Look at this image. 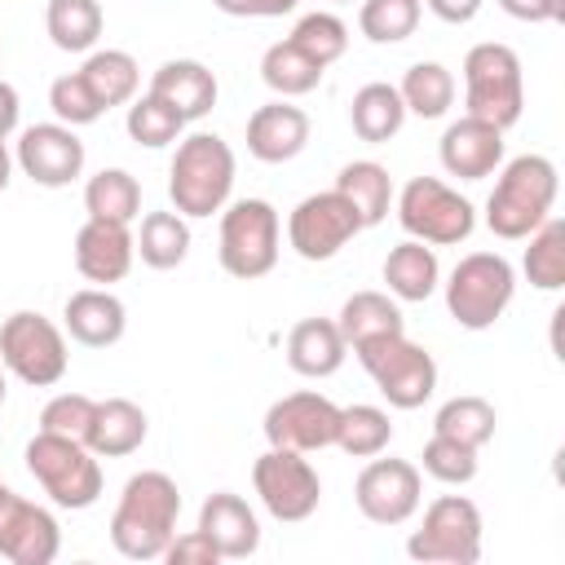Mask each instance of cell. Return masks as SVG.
Listing matches in <instances>:
<instances>
[{
  "instance_id": "7",
  "label": "cell",
  "mask_w": 565,
  "mask_h": 565,
  "mask_svg": "<svg viewBox=\"0 0 565 565\" xmlns=\"http://www.w3.org/2000/svg\"><path fill=\"white\" fill-rule=\"evenodd\" d=\"M353 358L375 380L384 402L397 406V411H415L437 393V362L424 344L406 340V331L384 335V340H366V344L353 349Z\"/></svg>"
},
{
  "instance_id": "23",
  "label": "cell",
  "mask_w": 565,
  "mask_h": 565,
  "mask_svg": "<svg viewBox=\"0 0 565 565\" xmlns=\"http://www.w3.org/2000/svg\"><path fill=\"white\" fill-rule=\"evenodd\" d=\"M349 344L335 327V318H300L287 331V366L305 380H327L344 366Z\"/></svg>"
},
{
  "instance_id": "30",
  "label": "cell",
  "mask_w": 565,
  "mask_h": 565,
  "mask_svg": "<svg viewBox=\"0 0 565 565\" xmlns=\"http://www.w3.org/2000/svg\"><path fill=\"white\" fill-rule=\"evenodd\" d=\"M335 190L358 207V216H362L366 230L380 225V221L388 216V203H393V177H388L384 163H375V159H353V163H344L340 177H335Z\"/></svg>"
},
{
  "instance_id": "13",
  "label": "cell",
  "mask_w": 565,
  "mask_h": 565,
  "mask_svg": "<svg viewBox=\"0 0 565 565\" xmlns=\"http://www.w3.org/2000/svg\"><path fill=\"white\" fill-rule=\"evenodd\" d=\"M366 225H362V216H358V207L331 185V190H322V194H309V199H300L296 207H291V216H287V243H291V252L300 256V260H331L344 243H353L358 234H362Z\"/></svg>"
},
{
  "instance_id": "24",
  "label": "cell",
  "mask_w": 565,
  "mask_h": 565,
  "mask_svg": "<svg viewBox=\"0 0 565 565\" xmlns=\"http://www.w3.org/2000/svg\"><path fill=\"white\" fill-rule=\"evenodd\" d=\"M150 93L168 102L185 124L203 119L216 106V75L194 57H172L150 75Z\"/></svg>"
},
{
  "instance_id": "1",
  "label": "cell",
  "mask_w": 565,
  "mask_h": 565,
  "mask_svg": "<svg viewBox=\"0 0 565 565\" xmlns=\"http://www.w3.org/2000/svg\"><path fill=\"white\" fill-rule=\"evenodd\" d=\"M177 516H181L177 481L159 468L132 472L110 512V543L128 561H159L177 534Z\"/></svg>"
},
{
  "instance_id": "47",
  "label": "cell",
  "mask_w": 565,
  "mask_h": 565,
  "mask_svg": "<svg viewBox=\"0 0 565 565\" xmlns=\"http://www.w3.org/2000/svg\"><path fill=\"white\" fill-rule=\"evenodd\" d=\"M221 13H230V18H282V13H291L300 0H212Z\"/></svg>"
},
{
  "instance_id": "5",
  "label": "cell",
  "mask_w": 565,
  "mask_h": 565,
  "mask_svg": "<svg viewBox=\"0 0 565 565\" xmlns=\"http://www.w3.org/2000/svg\"><path fill=\"white\" fill-rule=\"evenodd\" d=\"M26 472L40 481V490L71 512H84L102 499V463L97 455L75 441V437H57V433H35L22 450Z\"/></svg>"
},
{
  "instance_id": "26",
  "label": "cell",
  "mask_w": 565,
  "mask_h": 565,
  "mask_svg": "<svg viewBox=\"0 0 565 565\" xmlns=\"http://www.w3.org/2000/svg\"><path fill=\"white\" fill-rule=\"evenodd\" d=\"M340 335L349 349L366 344V340H384V335H397L406 331V318L397 309V300L388 291H353L344 305H340V318H335Z\"/></svg>"
},
{
  "instance_id": "2",
  "label": "cell",
  "mask_w": 565,
  "mask_h": 565,
  "mask_svg": "<svg viewBox=\"0 0 565 565\" xmlns=\"http://www.w3.org/2000/svg\"><path fill=\"white\" fill-rule=\"evenodd\" d=\"M556 163L547 154H516L512 163H503L490 199H486V225L494 238H525L534 234L547 216H552V203H556Z\"/></svg>"
},
{
  "instance_id": "15",
  "label": "cell",
  "mask_w": 565,
  "mask_h": 565,
  "mask_svg": "<svg viewBox=\"0 0 565 565\" xmlns=\"http://www.w3.org/2000/svg\"><path fill=\"white\" fill-rule=\"evenodd\" d=\"M340 433V406L322 393H287L265 411V441L282 450H327Z\"/></svg>"
},
{
  "instance_id": "32",
  "label": "cell",
  "mask_w": 565,
  "mask_h": 565,
  "mask_svg": "<svg viewBox=\"0 0 565 565\" xmlns=\"http://www.w3.org/2000/svg\"><path fill=\"white\" fill-rule=\"evenodd\" d=\"M102 4L97 0H49L44 9V26L49 40L62 53H93V44L102 40Z\"/></svg>"
},
{
  "instance_id": "29",
  "label": "cell",
  "mask_w": 565,
  "mask_h": 565,
  "mask_svg": "<svg viewBox=\"0 0 565 565\" xmlns=\"http://www.w3.org/2000/svg\"><path fill=\"white\" fill-rule=\"evenodd\" d=\"M84 84L93 88V97L102 102V110L110 106H124L137 97V84H141V71H137V57L124 53V49H93L79 66Z\"/></svg>"
},
{
  "instance_id": "14",
  "label": "cell",
  "mask_w": 565,
  "mask_h": 565,
  "mask_svg": "<svg viewBox=\"0 0 565 565\" xmlns=\"http://www.w3.org/2000/svg\"><path fill=\"white\" fill-rule=\"evenodd\" d=\"M419 499H424V477L411 459L371 455V463L353 481V503L375 525H406L419 512Z\"/></svg>"
},
{
  "instance_id": "31",
  "label": "cell",
  "mask_w": 565,
  "mask_h": 565,
  "mask_svg": "<svg viewBox=\"0 0 565 565\" xmlns=\"http://www.w3.org/2000/svg\"><path fill=\"white\" fill-rule=\"evenodd\" d=\"M137 256L150 269H177L190 256V225L181 212H146L137 230Z\"/></svg>"
},
{
  "instance_id": "22",
  "label": "cell",
  "mask_w": 565,
  "mask_h": 565,
  "mask_svg": "<svg viewBox=\"0 0 565 565\" xmlns=\"http://www.w3.org/2000/svg\"><path fill=\"white\" fill-rule=\"evenodd\" d=\"M199 530L212 539V547L221 552V561H243L260 547V521L252 512V503L234 490H216L203 499L199 508Z\"/></svg>"
},
{
  "instance_id": "33",
  "label": "cell",
  "mask_w": 565,
  "mask_h": 565,
  "mask_svg": "<svg viewBox=\"0 0 565 565\" xmlns=\"http://www.w3.org/2000/svg\"><path fill=\"white\" fill-rule=\"evenodd\" d=\"M322 75H327V66H318V62H313L305 49H296L291 40L269 44L265 57H260V79H265L278 97H305V93H313V88L322 84Z\"/></svg>"
},
{
  "instance_id": "43",
  "label": "cell",
  "mask_w": 565,
  "mask_h": 565,
  "mask_svg": "<svg viewBox=\"0 0 565 565\" xmlns=\"http://www.w3.org/2000/svg\"><path fill=\"white\" fill-rule=\"evenodd\" d=\"M49 106H53L57 124H71V128L97 124V119L106 115V110H102V102L93 97V88L84 84V75H79V71L57 75V79L49 84Z\"/></svg>"
},
{
  "instance_id": "52",
  "label": "cell",
  "mask_w": 565,
  "mask_h": 565,
  "mask_svg": "<svg viewBox=\"0 0 565 565\" xmlns=\"http://www.w3.org/2000/svg\"><path fill=\"white\" fill-rule=\"evenodd\" d=\"M340 4H344V0H340Z\"/></svg>"
},
{
  "instance_id": "44",
  "label": "cell",
  "mask_w": 565,
  "mask_h": 565,
  "mask_svg": "<svg viewBox=\"0 0 565 565\" xmlns=\"http://www.w3.org/2000/svg\"><path fill=\"white\" fill-rule=\"evenodd\" d=\"M93 397H84V393H57V397H49L44 402V411H40V433H57V437H75V441H84V433H88V424H93Z\"/></svg>"
},
{
  "instance_id": "41",
  "label": "cell",
  "mask_w": 565,
  "mask_h": 565,
  "mask_svg": "<svg viewBox=\"0 0 565 565\" xmlns=\"http://www.w3.org/2000/svg\"><path fill=\"white\" fill-rule=\"evenodd\" d=\"M287 40H291L296 49H305L318 66H331V62H340L344 49H349V26H344L335 13H305V18L291 26Z\"/></svg>"
},
{
  "instance_id": "9",
  "label": "cell",
  "mask_w": 565,
  "mask_h": 565,
  "mask_svg": "<svg viewBox=\"0 0 565 565\" xmlns=\"http://www.w3.org/2000/svg\"><path fill=\"white\" fill-rule=\"evenodd\" d=\"M0 362L9 375H18L31 388H53L66 375V335L53 318L35 309H18L0 327Z\"/></svg>"
},
{
  "instance_id": "45",
  "label": "cell",
  "mask_w": 565,
  "mask_h": 565,
  "mask_svg": "<svg viewBox=\"0 0 565 565\" xmlns=\"http://www.w3.org/2000/svg\"><path fill=\"white\" fill-rule=\"evenodd\" d=\"M163 561H172V565H216L221 552L212 547V539L203 530H190V534H172V543L163 547Z\"/></svg>"
},
{
  "instance_id": "4",
  "label": "cell",
  "mask_w": 565,
  "mask_h": 565,
  "mask_svg": "<svg viewBox=\"0 0 565 565\" xmlns=\"http://www.w3.org/2000/svg\"><path fill=\"white\" fill-rule=\"evenodd\" d=\"M463 106L472 119H486L494 128H512L525 110V79H521V57L499 44H472L463 53Z\"/></svg>"
},
{
  "instance_id": "50",
  "label": "cell",
  "mask_w": 565,
  "mask_h": 565,
  "mask_svg": "<svg viewBox=\"0 0 565 565\" xmlns=\"http://www.w3.org/2000/svg\"><path fill=\"white\" fill-rule=\"evenodd\" d=\"M9 177H13V154H9V146L0 141V190L9 185Z\"/></svg>"
},
{
  "instance_id": "51",
  "label": "cell",
  "mask_w": 565,
  "mask_h": 565,
  "mask_svg": "<svg viewBox=\"0 0 565 565\" xmlns=\"http://www.w3.org/2000/svg\"><path fill=\"white\" fill-rule=\"evenodd\" d=\"M4 393H9V384H4V362H0V406H4Z\"/></svg>"
},
{
  "instance_id": "46",
  "label": "cell",
  "mask_w": 565,
  "mask_h": 565,
  "mask_svg": "<svg viewBox=\"0 0 565 565\" xmlns=\"http://www.w3.org/2000/svg\"><path fill=\"white\" fill-rule=\"evenodd\" d=\"M503 13H512L516 22H561L565 18V0H499Z\"/></svg>"
},
{
  "instance_id": "42",
  "label": "cell",
  "mask_w": 565,
  "mask_h": 565,
  "mask_svg": "<svg viewBox=\"0 0 565 565\" xmlns=\"http://www.w3.org/2000/svg\"><path fill=\"white\" fill-rule=\"evenodd\" d=\"M477 455L481 450H472V446H463V441H455V437H441V433H433L428 441H424V472L433 477V481H441V486H468L472 477H477Z\"/></svg>"
},
{
  "instance_id": "38",
  "label": "cell",
  "mask_w": 565,
  "mask_h": 565,
  "mask_svg": "<svg viewBox=\"0 0 565 565\" xmlns=\"http://www.w3.org/2000/svg\"><path fill=\"white\" fill-rule=\"evenodd\" d=\"M494 424H499L494 406H490L486 397H477V393H463V397H450V402L437 411L433 433L455 437V441H463V446L481 450V446L494 437Z\"/></svg>"
},
{
  "instance_id": "28",
  "label": "cell",
  "mask_w": 565,
  "mask_h": 565,
  "mask_svg": "<svg viewBox=\"0 0 565 565\" xmlns=\"http://www.w3.org/2000/svg\"><path fill=\"white\" fill-rule=\"evenodd\" d=\"M349 124L362 141L380 146V141H393L406 124V106H402V93L397 84H384V79H371L353 93V106H349Z\"/></svg>"
},
{
  "instance_id": "10",
  "label": "cell",
  "mask_w": 565,
  "mask_h": 565,
  "mask_svg": "<svg viewBox=\"0 0 565 565\" xmlns=\"http://www.w3.org/2000/svg\"><path fill=\"white\" fill-rule=\"evenodd\" d=\"M406 556L424 565H477L481 561V508L463 494H437L424 508L419 530L406 539Z\"/></svg>"
},
{
  "instance_id": "11",
  "label": "cell",
  "mask_w": 565,
  "mask_h": 565,
  "mask_svg": "<svg viewBox=\"0 0 565 565\" xmlns=\"http://www.w3.org/2000/svg\"><path fill=\"white\" fill-rule=\"evenodd\" d=\"M397 221L411 238L428 243V247H455L477 230V212L472 203L450 190L437 177H411L397 194Z\"/></svg>"
},
{
  "instance_id": "8",
  "label": "cell",
  "mask_w": 565,
  "mask_h": 565,
  "mask_svg": "<svg viewBox=\"0 0 565 565\" xmlns=\"http://www.w3.org/2000/svg\"><path fill=\"white\" fill-rule=\"evenodd\" d=\"M278 234L282 225L269 199H238L221 207V243H216L221 269L243 282L265 278L278 265Z\"/></svg>"
},
{
  "instance_id": "36",
  "label": "cell",
  "mask_w": 565,
  "mask_h": 565,
  "mask_svg": "<svg viewBox=\"0 0 565 565\" xmlns=\"http://www.w3.org/2000/svg\"><path fill=\"white\" fill-rule=\"evenodd\" d=\"M393 441V419L388 411L380 406H340V433H335V446L353 459H371V455H384Z\"/></svg>"
},
{
  "instance_id": "6",
  "label": "cell",
  "mask_w": 565,
  "mask_h": 565,
  "mask_svg": "<svg viewBox=\"0 0 565 565\" xmlns=\"http://www.w3.org/2000/svg\"><path fill=\"white\" fill-rule=\"evenodd\" d=\"M516 296V269L499 252H468L446 278V309L463 331H486Z\"/></svg>"
},
{
  "instance_id": "35",
  "label": "cell",
  "mask_w": 565,
  "mask_h": 565,
  "mask_svg": "<svg viewBox=\"0 0 565 565\" xmlns=\"http://www.w3.org/2000/svg\"><path fill=\"white\" fill-rule=\"evenodd\" d=\"M402 106L406 115H419V119H441L450 106H455V75L441 66V62H415L402 84Z\"/></svg>"
},
{
  "instance_id": "34",
  "label": "cell",
  "mask_w": 565,
  "mask_h": 565,
  "mask_svg": "<svg viewBox=\"0 0 565 565\" xmlns=\"http://www.w3.org/2000/svg\"><path fill=\"white\" fill-rule=\"evenodd\" d=\"M84 207H88V216L132 225L141 216V185L128 168H102L84 185Z\"/></svg>"
},
{
  "instance_id": "39",
  "label": "cell",
  "mask_w": 565,
  "mask_h": 565,
  "mask_svg": "<svg viewBox=\"0 0 565 565\" xmlns=\"http://www.w3.org/2000/svg\"><path fill=\"white\" fill-rule=\"evenodd\" d=\"M424 13V0H362L358 26L371 44H402L415 35Z\"/></svg>"
},
{
  "instance_id": "37",
  "label": "cell",
  "mask_w": 565,
  "mask_h": 565,
  "mask_svg": "<svg viewBox=\"0 0 565 565\" xmlns=\"http://www.w3.org/2000/svg\"><path fill=\"white\" fill-rule=\"evenodd\" d=\"M525 238H530V247H525V256H521V269H525L530 287L556 291V287L565 282V221L547 216V221H543L534 234H525Z\"/></svg>"
},
{
  "instance_id": "20",
  "label": "cell",
  "mask_w": 565,
  "mask_h": 565,
  "mask_svg": "<svg viewBox=\"0 0 565 565\" xmlns=\"http://www.w3.org/2000/svg\"><path fill=\"white\" fill-rule=\"evenodd\" d=\"M62 327L84 349H110L128 331V309H124V300L110 287H84V291L66 296Z\"/></svg>"
},
{
  "instance_id": "18",
  "label": "cell",
  "mask_w": 565,
  "mask_h": 565,
  "mask_svg": "<svg viewBox=\"0 0 565 565\" xmlns=\"http://www.w3.org/2000/svg\"><path fill=\"white\" fill-rule=\"evenodd\" d=\"M437 159H441V168L450 177L481 181V177L499 172V163H503V128L463 115V119L446 124V132L437 141Z\"/></svg>"
},
{
  "instance_id": "17",
  "label": "cell",
  "mask_w": 565,
  "mask_h": 565,
  "mask_svg": "<svg viewBox=\"0 0 565 565\" xmlns=\"http://www.w3.org/2000/svg\"><path fill=\"white\" fill-rule=\"evenodd\" d=\"M62 552V530L49 508L9 494L0 508V556L13 565H49Z\"/></svg>"
},
{
  "instance_id": "3",
  "label": "cell",
  "mask_w": 565,
  "mask_h": 565,
  "mask_svg": "<svg viewBox=\"0 0 565 565\" xmlns=\"http://www.w3.org/2000/svg\"><path fill=\"white\" fill-rule=\"evenodd\" d=\"M234 190V150L216 132H190L177 141L168 163V199L181 216H212L230 203Z\"/></svg>"
},
{
  "instance_id": "40",
  "label": "cell",
  "mask_w": 565,
  "mask_h": 565,
  "mask_svg": "<svg viewBox=\"0 0 565 565\" xmlns=\"http://www.w3.org/2000/svg\"><path fill=\"white\" fill-rule=\"evenodd\" d=\"M124 128H128V137H132L137 146L159 150V146H177V137H181L185 119H181L168 102H159L154 93H146V97H132Z\"/></svg>"
},
{
  "instance_id": "12",
  "label": "cell",
  "mask_w": 565,
  "mask_h": 565,
  "mask_svg": "<svg viewBox=\"0 0 565 565\" xmlns=\"http://www.w3.org/2000/svg\"><path fill=\"white\" fill-rule=\"evenodd\" d=\"M252 486H256V499L265 503V512L274 521H287V525L309 521L318 512V499H322L318 468L300 450H282V446H269L252 463Z\"/></svg>"
},
{
  "instance_id": "49",
  "label": "cell",
  "mask_w": 565,
  "mask_h": 565,
  "mask_svg": "<svg viewBox=\"0 0 565 565\" xmlns=\"http://www.w3.org/2000/svg\"><path fill=\"white\" fill-rule=\"evenodd\" d=\"M18 115H22V97L9 79H0V141H9V132L18 128Z\"/></svg>"
},
{
  "instance_id": "21",
  "label": "cell",
  "mask_w": 565,
  "mask_h": 565,
  "mask_svg": "<svg viewBox=\"0 0 565 565\" xmlns=\"http://www.w3.org/2000/svg\"><path fill=\"white\" fill-rule=\"evenodd\" d=\"M309 146V115L287 97L247 115V154L260 163H287Z\"/></svg>"
},
{
  "instance_id": "16",
  "label": "cell",
  "mask_w": 565,
  "mask_h": 565,
  "mask_svg": "<svg viewBox=\"0 0 565 565\" xmlns=\"http://www.w3.org/2000/svg\"><path fill=\"white\" fill-rule=\"evenodd\" d=\"M13 163L44 190H62L84 172V141L71 124H31L18 137Z\"/></svg>"
},
{
  "instance_id": "19",
  "label": "cell",
  "mask_w": 565,
  "mask_h": 565,
  "mask_svg": "<svg viewBox=\"0 0 565 565\" xmlns=\"http://www.w3.org/2000/svg\"><path fill=\"white\" fill-rule=\"evenodd\" d=\"M132 260H137V243H132L128 225L88 216V221L75 230V269H79L88 282L110 287V282L128 278Z\"/></svg>"
},
{
  "instance_id": "48",
  "label": "cell",
  "mask_w": 565,
  "mask_h": 565,
  "mask_svg": "<svg viewBox=\"0 0 565 565\" xmlns=\"http://www.w3.org/2000/svg\"><path fill=\"white\" fill-rule=\"evenodd\" d=\"M441 22H450V26H463V22H472L477 13H481V0H424Z\"/></svg>"
},
{
  "instance_id": "25",
  "label": "cell",
  "mask_w": 565,
  "mask_h": 565,
  "mask_svg": "<svg viewBox=\"0 0 565 565\" xmlns=\"http://www.w3.org/2000/svg\"><path fill=\"white\" fill-rule=\"evenodd\" d=\"M146 433H150V419H146V411H141L137 402H128V397H106V402L93 406V424H88V433H84V446H88L97 459H124V455L141 450Z\"/></svg>"
},
{
  "instance_id": "27",
  "label": "cell",
  "mask_w": 565,
  "mask_h": 565,
  "mask_svg": "<svg viewBox=\"0 0 565 565\" xmlns=\"http://www.w3.org/2000/svg\"><path fill=\"white\" fill-rule=\"evenodd\" d=\"M384 282H388V296L393 300H428L441 282V265H437V252L419 238H406L397 243L388 256H384Z\"/></svg>"
}]
</instances>
